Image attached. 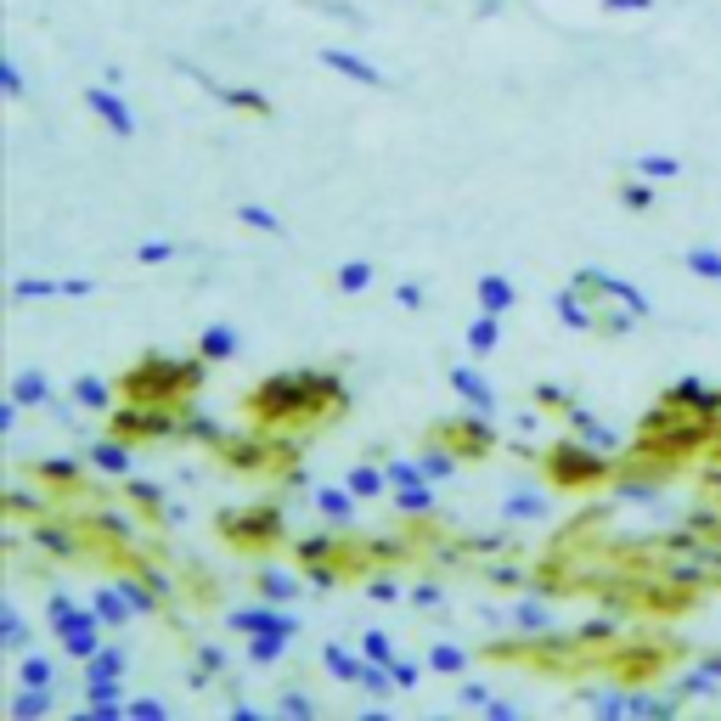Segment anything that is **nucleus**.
Wrapping results in <instances>:
<instances>
[{
	"label": "nucleus",
	"mask_w": 721,
	"mask_h": 721,
	"mask_svg": "<svg viewBox=\"0 0 721 721\" xmlns=\"http://www.w3.org/2000/svg\"><path fill=\"white\" fill-rule=\"evenodd\" d=\"M344 411H349V389L327 367H293V373H276L249 389V424L265 435H282V440L322 435Z\"/></svg>",
	"instance_id": "f257e3e1"
},
{
	"label": "nucleus",
	"mask_w": 721,
	"mask_h": 721,
	"mask_svg": "<svg viewBox=\"0 0 721 721\" xmlns=\"http://www.w3.org/2000/svg\"><path fill=\"white\" fill-rule=\"evenodd\" d=\"M203 378H209V360H203L198 349H192V355H164V349H153V355L136 360L125 378H118V400L187 411V406L198 400Z\"/></svg>",
	"instance_id": "f03ea898"
},
{
	"label": "nucleus",
	"mask_w": 721,
	"mask_h": 721,
	"mask_svg": "<svg viewBox=\"0 0 721 721\" xmlns=\"http://www.w3.org/2000/svg\"><path fill=\"white\" fill-rule=\"evenodd\" d=\"M570 288L586 293V305H592V316H597V338H620V333H631L642 316H654V305H648L642 288H631V282H620V276H609V271H597V265L575 271Z\"/></svg>",
	"instance_id": "7ed1b4c3"
},
{
	"label": "nucleus",
	"mask_w": 721,
	"mask_h": 721,
	"mask_svg": "<svg viewBox=\"0 0 721 721\" xmlns=\"http://www.w3.org/2000/svg\"><path fill=\"white\" fill-rule=\"evenodd\" d=\"M615 473V457L586 446L581 435L570 440H553L547 451H541V479H547L553 491H586V485H604V479Z\"/></svg>",
	"instance_id": "20e7f679"
},
{
	"label": "nucleus",
	"mask_w": 721,
	"mask_h": 721,
	"mask_svg": "<svg viewBox=\"0 0 721 721\" xmlns=\"http://www.w3.org/2000/svg\"><path fill=\"white\" fill-rule=\"evenodd\" d=\"M45 620H51V637L63 642V654H69V659H80V666H85V659L102 648V631H107V620H102L91 604L80 609L69 592H51V597H45Z\"/></svg>",
	"instance_id": "39448f33"
},
{
	"label": "nucleus",
	"mask_w": 721,
	"mask_h": 721,
	"mask_svg": "<svg viewBox=\"0 0 721 721\" xmlns=\"http://www.w3.org/2000/svg\"><path fill=\"white\" fill-rule=\"evenodd\" d=\"M180 424H187V411H169V406H136V400H125V406L113 411L107 435L130 440V446H153V440H175V435H180Z\"/></svg>",
	"instance_id": "423d86ee"
},
{
	"label": "nucleus",
	"mask_w": 721,
	"mask_h": 721,
	"mask_svg": "<svg viewBox=\"0 0 721 721\" xmlns=\"http://www.w3.org/2000/svg\"><path fill=\"white\" fill-rule=\"evenodd\" d=\"M215 524H220V535L231 541V547H243V553H265V547L282 541V513L271 502H254L243 513H220Z\"/></svg>",
	"instance_id": "0eeeda50"
},
{
	"label": "nucleus",
	"mask_w": 721,
	"mask_h": 721,
	"mask_svg": "<svg viewBox=\"0 0 721 721\" xmlns=\"http://www.w3.org/2000/svg\"><path fill=\"white\" fill-rule=\"evenodd\" d=\"M491 411H473V417H446V424H435L429 429V440L435 446H451L462 462H485L491 451H497V429L485 424Z\"/></svg>",
	"instance_id": "6e6552de"
},
{
	"label": "nucleus",
	"mask_w": 721,
	"mask_h": 721,
	"mask_svg": "<svg viewBox=\"0 0 721 721\" xmlns=\"http://www.w3.org/2000/svg\"><path fill=\"white\" fill-rule=\"evenodd\" d=\"M384 473H389V497H395V508H400V513L424 519V513H435V508H440V497H435V479L424 473V462H406V457H395V462H384Z\"/></svg>",
	"instance_id": "1a4fd4ad"
},
{
	"label": "nucleus",
	"mask_w": 721,
	"mask_h": 721,
	"mask_svg": "<svg viewBox=\"0 0 721 721\" xmlns=\"http://www.w3.org/2000/svg\"><path fill=\"white\" fill-rule=\"evenodd\" d=\"M85 107H91V118H102L107 125V136H118V142H130L142 125H136V107L118 96V85H85Z\"/></svg>",
	"instance_id": "9d476101"
},
{
	"label": "nucleus",
	"mask_w": 721,
	"mask_h": 721,
	"mask_svg": "<svg viewBox=\"0 0 721 721\" xmlns=\"http://www.w3.org/2000/svg\"><path fill=\"white\" fill-rule=\"evenodd\" d=\"M316 63H322L327 74L349 80V85H367V91H389V74H384L378 63H367V56H360V51H344V45H322V51H316Z\"/></svg>",
	"instance_id": "9b49d317"
},
{
	"label": "nucleus",
	"mask_w": 721,
	"mask_h": 721,
	"mask_svg": "<svg viewBox=\"0 0 721 721\" xmlns=\"http://www.w3.org/2000/svg\"><path fill=\"white\" fill-rule=\"evenodd\" d=\"M180 74H192V80H198L215 102H226L231 113H254V118H271V113H276V107H271V96H265V91H254V85H215V80H209L203 69H192V63H180Z\"/></svg>",
	"instance_id": "f8f14e48"
},
{
	"label": "nucleus",
	"mask_w": 721,
	"mask_h": 721,
	"mask_svg": "<svg viewBox=\"0 0 721 721\" xmlns=\"http://www.w3.org/2000/svg\"><path fill=\"white\" fill-rule=\"evenodd\" d=\"M226 631H243V637H254V631H288V637H299V620L288 615V604H265V597H260V609H231Z\"/></svg>",
	"instance_id": "ddd939ff"
},
{
	"label": "nucleus",
	"mask_w": 721,
	"mask_h": 721,
	"mask_svg": "<svg viewBox=\"0 0 721 721\" xmlns=\"http://www.w3.org/2000/svg\"><path fill=\"white\" fill-rule=\"evenodd\" d=\"M85 462H91L96 473H107V479H130V473H136V451H130V440H118V435L91 440V446H85Z\"/></svg>",
	"instance_id": "4468645a"
},
{
	"label": "nucleus",
	"mask_w": 721,
	"mask_h": 721,
	"mask_svg": "<svg viewBox=\"0 0 721 721\" xmlns=\"http://www.w3.org/2000/svg\"><path fill=\"white\" fill-rule=\"evenodd\" d=\"M564 424H570V435H581L586 446L609 451V457H620V451H626V446H620V435H615L609 424H597V417H592L586 406H570V411H564Z\"/></svg>",
	"instance_id": "2eb2a0df"
},
{
	"label": "nucleus",
	"mask_w": 721,
	"mask_h": 721,
	"mask_svg": "<svg viewBox=\"0 0 721 721\" xmlns=\"http://www.w3.org/2000/svg\"><path fill=\"white\" fill-rule=\"evenodd\" d=\"M311 502H316V513H322L327 524H338V530H349V524H355V508H360V497H355L349 485H316Z\"/></svg>",
	"instance_id": "dca6fc26"
},
{
	"label": "nucleus",
	"mask_w": 721,
	"mask_h": 721,
	"mask_svg": "<svg viewBox=\"0 0 721 721\" xmlns=\"http://www.w3.org/2000/svg\"><path fill=\"white\" fill-rule=\"evenodd\" d=\"M237 349H243V333L226 327V322H215V327L198 333V355L209 360V367H226V360H237Z\"/></svg>",
	"instance_id": "f3484780"
},
{
	"label": "nucleus",
	"mask_w": 721,
	"mask_h": 721,
	"mask_svg": "<svg viewBox=\"0 0 721 721\" xmlns=\"http://www.w3.org/2000/svg\"><path fill=\"white\" fill-rule=\"evenodd\" d=\"M473 299H479V311H491V316H508V311L519 305V288H513L508 276L485 271V276L473 282Z\"/></svg>",
	"instance_id": "a211bd4d"
},
{
	"label": "nucleus",
	"mask_w": 721,
	"mask_h": 721,
	"mask_svg": "<svg viewBox=\"0 0 721 721\" xmlns=\"http://www.w3.org/2000/svg\"><path fill=\"white\" fill-rule=\"evenodd\" d=\"M91 609L107 620V631H113V626H130V620H136V609H130V597L118 592V581H102V586H91Z\"/></svg>",
	"instance_id": "6ab92c4d"
},
{
	"label": "nucleus",
	"mask_w": 721,
	"mask_h": 721,
	"mask_svg": "<svg viewBox=\"0 0 721 721\" xmlns=\"http://www.w3.org/2000/svg\"><path fill=\"white\" fill-rule=\"evenodd\" d=\"M553 311H558V322H564L570 333H592V338H597V316H592V305H586L581 288H564V293L553 299Z\"/></svg>",
	"instance_id": "aec40b11"
},
{
	"label": "nucleus",
	"mask_w": 721,
	"mask_h": 721,
	"mask_svg": "<svg viewBox=\"0 0 721 721\" xmlns=\"http://www.w3.org/2000/svg\"><path fill=\"white\" fill-rule=\"evenodd\" d=\"M547 491H553V485H547ZM547 491H535V485H530V491H513V497L502 502V519H508V524H541V519H547V508H553Z\"/></svg>",
	"instance_id": "412c9836"
},
{
	"label": "nucleus",
	"mask_w": 721,
	"mask_h": 721,
	"mask_svg": "<svg viewBox=\"0 0 721 721\" xmlns=\"http://www.w3.org/2000/svg\"><path fill=\"white\" fill-rule=\"evenodd\" d=\"M18 406H56V384L45 378V373H34V367H23L18 378H12V389H7Z\"/></svg>",
	"instance_id": "4be33fe9"
},
{
	"label": "nucleus",
	"mask_w": 721,
	"mask_h": 721,
	"mask_svg": "<svg viewBox=\"0 0 721 721\" xmlns=\"http://www.w3.org/2000/svg\"><path fill=\"white\" fill-rule=\"evenodd\" d=\"M451 389H457L473 411H497V389H491L485 378H479L473 367H451Z\"/></svg>",
	"instance_id": "5701e85b"
},
{
	"label": "nucleus",
	"mask_w": 721,
	"mask_h": 721,
	"mask_svg": "<svg viewBox=\"0 0 721 721\" xmlns=\"http://www.w3.org/2000/svg\"><path fill=\"white\" fill-rule=\"evenodd\" d=\"M462 338H468V349H473V355H497V349H502V316L479 311V316L468 322V333H462Z\"/></svg>",
	"instance_id": "b1692460"
},
{
	"label": "nucleus",
	"mask_w": 721,
	"mask_h": 721,
	"mask_svg": "<svg viewBox=\"0 0 721 721\" xmlns=\"http://www.w3.org/2000/svg\"><path fill=\"white\" fill-rule=\"evenodd\" d=\"M322 666L338 677V682H349V688H360V671H367V654H349V648H338V642H327L322 648Z\"/></svg>",
	"instance_id": "393cba45"
},
{
	"label": "nucleus",
	"mask_w": 721,
	"mask_h": 721,
	"mask_svg": "<svg viewBox=\"0 0 721 721\" xmlns=\"http://www.w3.org/2000/svg\"><path fill=\"white\" fill-rule=\"evenodd\" d=\"M631 175L654 180V187H671V180L682 175V158H671V153H642V158H631Z\"/></svg>",
	"instance_id": "a878e982"
},
{
	"label": "nucleus",
	"mask_w": 721,
	"mask_h": 721,
	"mask_svg": "<svg viewBox=\"0 0 721 721\" xmlns=\"http://www.w3.org/2000/svg\"><path fill=\"white\" fill-rule=\"evenodd\" d=\"M118 592L130 597V609H136V615H158V597H164V592H158V586H153V581H147L142 570L118 575Z\"/></svg>",
	"instance_id": "bb28decb"
},
{
	"label": "nucleus",
	"mask_w": 721,
	"mask_h": 721,
	"mask_svg": "<svg viewBox=\"0 0 721 721\" xmlns=\"http://www.w3.org/2000/svg\"><path fill=\"white\" fill-rule=\"evenodd\" d=\"M254 592L265 597V604H293V597L305 592V586H299L288 570H260V575H254Z\"/></svg>",
	"instance_id": "cd10ccee"
},
{
	"label": "nucleus",
	"mask_w": 721,
	"mask_h": 721,
	"mask_svg": "<svg viewBox=\"0 0 721 721\" xmlns=\"http://www.w3.org/2000/svg\"><path fill=\"white\" fill-rule=\"evenodd\" d=\"M344 485H349L360 502H373V497H384V491H389V473H384V468H373V462H355V468L344 473Z\"/></svg>",
	"instance_id": "c85d7f7f"
},
{
	"label": "nucleus",
	"mask_w": 721,
	"mask_h": 721,
	"mask_svg": "<svg viewBox=\"0 0 721 721\" xmlns=\"http://www.w3.org/2000/svg\"><path fill=\"white\" fill-rule=\"evenodd\" d=\"M113 395H118V389L102 384V378H74V384H69V400L85 406V411H113Z\"/></svg>",
	"instance_id": "c756f323"
},
{
	"label": "nucleus",
	"mask_w": 721,
	"mask_h": 721,
	"mask_svg": "<svg viewBox=\"0 0 721 721\" xmlns=\"http://www.w3.org/2000/svg\"><path fill=\"white\" fill-rule=\"evenodd\" d=\"M51 710H56L51 688H23V682H18V693H12V715H18V721H40V715H51Z\"/></svg>",
	"instance_id": "7c9ffc66"
},
{
	"label": "nucleus",
	"mask_w": 721,
	"mask_h": 721,
	"mask_svg": "<svg viewBox=\"0 0 721 721\" xmlns=\"http://www.w3.org/2000/svg\"><path fill=\"white\" fill-rule=\"evenodd\" d=\"M513 626H519L524 637H547V631H553V609L541 604V597H524V604L513 609Z\"/></svg>",
	"instance_id": "2f4dec72"
},
{
	"label": "nucleus",
	"mask_w": 721,
	"mask_h": 721,
	"mask_svg": "<svg viewBox=\"0 0 721 721\" xmlns=\"http://www.w3.org/2000/svg\"><path fill=\"white\" fill-rule=\"evenodd\" d=\"M29 642H34V631H29V620L7 604V609H0V648H7V654H29Z\"/></svg>",
	"instance_id": "473e14b6"
},
{
	"label": "nucleus",
	"mask_w": 721,
	"mask_h": 721,
	"mask_svg": "<svg viewBox=\"0 0 721 721\" xmlns=\"http://www.w3.org/2000/svg\"><path fill=\"white\" fill-rule=\"evenodd\" d=\"M373 282H378V271H373L367 260H344V265L333 271V288H338V293H349V299H355V293H367Z\"/></svg>",
	"instance_id": "72a5a7b5"
},
{
	"label": "nucleus",
	"mask_w": 721,
	"mask_h": 721,
	"mask_svg": "<svg viewBox=\"0 0 721 721\" xmlns=\"http://www.w3.org/2000/svg\"><path fill=\"white\" fill-rule=\"evenodd\" d=\"M12 299H18V305H40V299H69V293H63V282H51V276H18Z\"/></svg>",
	"instance_id": "f704fd0d"
},
{
	"label": "nucleus",
	"mask_w": 721,
	"mask_h": 721,
	"mask_svg": "<svg viewBox=\"0 0 721 721\" xmlns=\"http://www.w3.org/2000/svg\"><path fill=\"white\" fill-rule=\"evenodd\" d=\"M615 198H620L631 215H648V209H654V180H642V175H631V169H626V180L615 187Z\"/></svg>",
	"instance_id": "c9c22d12"
},
{
	"label": "nucleus",
	"mask_w": 721,
	"mask_h": 721,
	"mask_svg": "<svg viewBox=\"0 0 721 721\" xmlns=\"http://www.w3.org/2000/svg\"><path fill=\"white\" fill-rule=\"evenodd\" d=\"M288 642H293L288 631H254L249 637V659H254V666H276V659L288 654Z\"/></svg>",
	"instance_id": "e433bc0d"
},
{
	"label": "nucleus",
	"mask_w": 721,
	"mask_h": 721,
	"mask_svg": "<svg viewBox=\"0 0 721 721\" xmlns=\"http://www.w3.org/2000/svg\"><path fill=\"white\" fill-rule=\"evenodd\" d=\"M473 666L468 659V648H457V642H435L429 648V671H440V677H462Z\"/></svg>",
	"instance_id": "4c0bfd02"
},
{
	"label": "nucleus",
	"mask_w": 721,
	"mask_h": 721,
	"mask_svg": "<svg viewBox=\"0 0 721 721\" xmlns=\"http://www.w3.org/2000/svg\"><path fill=\"white\" fill-rule=\"evenodd\" d=\"M682 265H688V276H699V282H721V249H710V243L688 249Z\"/></svg>",
	"instance_id": "58836bf2"
},
{
	"label": "nucleus",
	"mask_w": 721,
	"mask_h": 721,
	"mask_svg": "<svg viewBox=\"0 0 721 721\" xmlns=\"http://www.w3.org/2000/svg\"><path fill=\"white\" fill-rule=\"evenodd\" d=\"M237 220H243L249 231H260V237H282V215L265 209V203H237Z\"/></svg>",
	"instance_id": "ea45409f"
},
{
	"label": "nucleus",
	"mask_w": 721,
	"mask_h": 721,
	"mask_svg": "<svg viewBox=\"0 0 721 721\" xmlns=\"http://www.w3.org/2000/svg\"><path fill=\"white\" fill-rule=\"evenodd\" d=\"M417 462H424V473L435 479V485H440V479H457V468H462V457H457V451H446V446H435V440H429V451L417 457Z\"/></svg>",
	"instance_id": "a19ab883"
},
{
	"label": "nucleus",
	"mask_w": 721,
	"mask_h": 721,
	"mask_svg": "<svg viewBox=\"0 0 721 721\" xmlns=\"http://www.w3.org/2000/svg\"><path fill=\"white\" fill-rule=\"evenodd\" d=\"M18 682H23V688H51V682H56V666H51L45 654H23V666H18Z\"/></svg>",
	"instance_id": "79ce46f5"
},
{
	"label": "nucleus",
	"mask_w": 721,
	"mask_h": 721,
	"mask_svg": "<svg viewBox=\"0 0 721 721\" xmlns=\"http://www.w3.org/2000/svg\"><path fill=\"white\" fill-rule=\"evenodd\" d=\"M85 677H125V648H96L91 659H85Z\"/></svg>",
	"instance_id": "37998d69"
},
{
	"label": "nucleus",
	"mask_w": 721,
	"mask_h": 721,
	"mask_svg": "<svg viewBox=\"0 0 721 721\" xmlns=\"http://www.w3.org/2000/svg\"><path fill=\"white\" fill-rule=\"evenodd\" d=\"M125 704V682L118 677H85V704Z\"/></svg>",
	"instance_id": "c03bdc74"
},
{
	"label": "nucleus",
	"mask_w": 721,
	"mask_h": 721,
	"mask_svg": "<svg viewBox=\"0 0 721 721\" xmlns=\"http://www.w3.org/2000/svg\"><path fill=\"white\" fill-rule=\"evenodd\" d=\"M424 666H429V659H424ZM424 666H417V659H406V654H395V659H389V677H395V688H400V693H411L417 682H424Z\"/></svg>",
	"instance_id": "a18cd8bd"
},
{
	"label": "nucleus",
	"mask_w": 721,
	"mask_h": 721,
	"mask_svg": "<svg viewBox=\"0 0 721 721\" xmlns=\"http://www.w3.org/2000/svg\"><path fill=\"white\" fill-rule=\"evenodd\" d=\"M0 91H7L12 102L29 96V80H23V69H18V56H0Z\"/></svg>",
	"instance_id": "49530a36"
},
{
	"label": "nucleus",
	"mask_w": 721,
	"mask_h": 721,
	"mask_svg": "<svg viewBox=\"0 0 721 721\" xmlns=\"http://www.w3.org/2000/svg\"><path fill=\"white\" fill-rule=\"evenodd\" d=\"M367 597H373V604H400L406 586L395 575H367Z\"/></svg>",
	"instance_id": "de8ad7c7"
},
{
	"label": "nucleus",
	"mask_w": 721,
	"mask_h": 721,
	"mask_svg": "<svg viewBox=\"0 0 721 721\" xmlns=\"http://www.w3.org/2000/svg\"><path fill=\"white\" fill-rule=\"evenodd\" d=\"M175 254H180V243H169V237H153V243L136 249V265H164V260H175Z\"/></svg>",
	"instance_id": "09e8293b"
},
{
	"label": "nucleus",
	"mask_w": 721,
	"mask_h": 721,
	"mask_svg": "<svg viewBox=\"0 0 721 721\" xmlns=\"http://www.w3.org/2000/svg\"><path fill=\"white\" fill-rule=\"evenodd\" d=\"M406 604H417V609H440V604H446V586H440V581H417V586L406 592Z\"/></svg>",
	"instance_id": "8fccbe9b"
},
{
	"label": "nucleus",
	"mask_w": 721,
	"mask_h": 721,
	"mask_svg": "<svg viewBox=\"0 0 721 721\" xmlns=\"http://www.w3.org/2000/svg\"><path fill=\"white\" fill-rule=\"evenodd\" d=\"M530 400H535L541 411H570V406H575V400H570L558 384H535V389H530Z\"/></svg>",
	"instance_id": "3c124183"
},
{
	"label": "nucleus",
	"mask_w": 721,
	"mask_h": 721,
	"mask_svg": "<svg viewBox=\"0 0 721 721\" xmlns=\"http://www.w3.org/2000/svg\"><path fill=\"white\" fill-rule=\"evenodd\" d=\"M40 479H51V485H63V491H80V468L74 462H40Z\"/></svg>",
	"instance_id": "603ef678"
},
{
	"label": "nucleus",
	"mask_w": 721,
	"mask_h": 721,
	"mask_svg": "<svg viewBox=\"0 0 721 721\" xmlns=\"http://www.w3.org/2000/svg\"><path fill=\"white\" fill-rule=\"evenodd\" d=\"M360 654L378 659V666H389V659H395V642H389L384 631H367V637H360Z\"/></svg>",
	"instance_id": "864d4df0"
},
{
	"label": "nucleus",
	"mask_w": 721,
	"mask_h": 721,
	"mask_svg": "<svg viewBox=\"0 0 721 721\" xmlns=\"http://www.w3.org/2000/svg\"><path fill=\"white\" fill-rule=\"evenodd\" d=\"M276 715H288V721H305V715H316V704H311L305 693H282V699H276Z\"/></svg>",
	"instance_id": "5fc2aeb1"
},
{
	"label": "nucleus",
	"mask_w": 721,
	"mask_h": 721,
	"mask_svg": "<svg viewBox=\"0 0 721 721\" xmlns=\"http://www.w3.org/2000/svg\"><path fill=\"white\" fill-rule=\"evenodd\" d=\"M424 299H429L424 282H400V288H395V305H400V311H424Z\"/></svg>",
	"instance_id": "6e6d98bb"
},
{
	"label": "nucleus",
	"mask_w": 721,
	"mask_h": 721,
	"mask_svg": "<svg viewBox=\"0 0 721 721\" xmlns=\"http://www.w3.org/2000/svg\"><path fill=\"white\" fill-rule=\"evenodd\" d=\"M125 710H130V721H169V710L158 699H130Z\"/></svg>",
	"instance_id": "4d7b16f0"
},
{
	"label": "nucleus",
	"mask_w": 721,
	"mask_h": 721,
	"mask_svg": "<svg viewBox=\"0 0 721 721\" xmlns=\"http://www.w3.org/2000/svg\"><path fill=\"white\" fill-rule=\"evenodd\" d=\"M18 417H23V406L7 395V400H0V435H18Z\"/></svg>",
	"instance_id": "13d9d810"
},
{
	"label": "nucleus",
	"mask_w": 721,
	"mask_h": 721,
	"mask_svg": "<svg viewBox=\"0 0 721 721\" xmlns=\"http://www.w3.org/2000/svg\"><path fill=\"white\" fill-rule=\"evenodd\" d=\"M457 699H462V704H491L497 693H491L485 682H462V688H457Z\"/></svg>",
	"instance_id": "bf43d9fd"
},
{
	"label": "nucleus",
	"mask_w": 721,
	"mask_h": 721,
	"mask_svg": "<svg viewBox=\"0 0 721 721\" xmlns=\"http://www.w3.org/2000/svg\"><path fill=\"white\" fill-rule=\"evenodd\" d=\"M63 293H69V299H91L96 282H91V276H63Z\"/></svg>",
	"instance_id": "052dcab7"
},
{
	"label": "nucleus",
	"mask_w": 721,
	"mask_h": 721,
	"mask_svg": "<svg viewBox=\"0 0 721 721\" xmlns=\"http://www.w3.org/2000/svg\"><path fill=\"white\" fill-rule=\"evenodd\" d=\"M485 715H497V721H513V715H519V710H513V704H508V699H491V704H485Z\"/></svg>",
	"instance_id": "680f3d73"
},
{
	"label": "nucleus",
	"mask_w": 721,
	"mask_h": 721,
	"mask_svg": "<svg viewBox=\"0 0 721 721\" xmlns=\"http://www.w3.org/2000/svg\"><path fill=\"white\" fill-rule=\"evenodd\" d=\"M231 721H265V710H254V704H231Z\"/></svg>",
	"instance_id": "e2e57ef3"
},
{
	"label": "nucleus",
	"mask_w": 721,
	"mask_h": 721,
	"mask_svg": "<svg viewBox=\"0 0 721 721\" xmlns=\"http://www.w3.org/2000/svg\"><path fill=\"white\" fill-rule=\"evenodd\" d=\"M704 671H710V677H721V654H710V659H704Z\"/></svg>",
	"instance_id": "0e129e2a"
}]
</instances>
